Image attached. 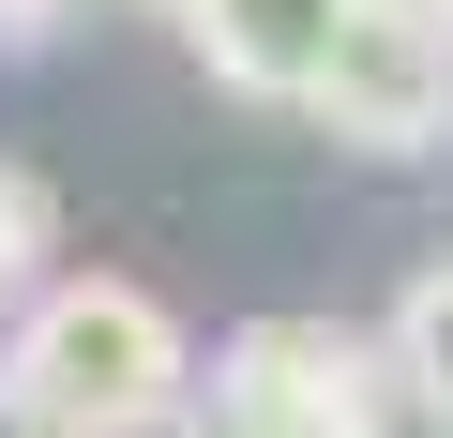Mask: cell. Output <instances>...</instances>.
Returning <instances> with one entry per match:
<instances>
[{
	"label": "cell",
	"mask_w": 453,
	"mask_h": 438,
	"mask_svg": "<svg viewBox=\"0 0 453 438\" xmlns=\"http://www.w3.org/2000/svg\"><path fill=\"white\" fill-rule=\"evenodd\" d=\"M181 393H196V348L121 273H46V303L0 333V408L31 438H166Z\"/></svg>",
	"instance_id": "cell-1"
},
{
	"label": "cell",
	"mask_w": 453,
	"mask_h": 438,
	"mask_svg": "<svg viewBox=\"0 0 453 438\" xmlns=\"http://www.w3.org/2000/svg\"><path fill=\"white\" fill-rule=\"evenodd\" d=\"M211 438H393V363L348 318H242L211 348Z\"/></svg>",
	"instance_id": "cell-2"
},
{
	"label": "cell",
	"mask_w": 453,
	"mask_h": 438,
	"mask_svg": "<svg viewBox=\"0 0 453 438\" xmlns=\"http://www.w3.org/2000/svg\"><path fill=\"white\" fill-rule=\"evenodd\" d=\"M318 121L348 151H438L453 136V16H423V0H363L333 76H318Z\"/></svg>",
	"instance_id": "cell-3"
},
{
	"label": "cell",
	"mask_w": 453,
	"mask_h": 438,
	"mask_svg": "<svg viewBox=\"0 0 453 438\" xmlns=\"http://www.w3.org/2000/svg\"><path fill=\"white\" fill-rule=\"evenodd\" d=\"M348 16H363V0H181L196 61H211L226 91H257V106H318V76H333Z\"/></svg>",
	"instance_id": "cell-4"
},
{
	"label": "cell",
	"mask_w": 453,
	"mask_h": 438,
	"mask_svg": "<svg viewBox=\"0 0 453 438\" xmlns=\"http://www.w3.org/2000/svg\"><path fill=\"white\" fill-rule=\"evenodd\" d=\"M378 363H393V408L408 423H453V257H423L378 318Z\"/></svg>",
	"instance_id": "cell-5"
},
{
	"label": "cell",
	"mask_w": 453,
	"mask_h": 438,
	"mask_svg": "<svg viewBox=\"0 0 453 438\" xmlns=\"http://www.w3.org/2000/svg\"><path fill=\"white\" fill-rule=\"evenodd\" d=\"M31 303H46V181L0 166V333H16Z\"/></svg>",
	"instance_id": "cell-6"
},
{
	"label": "cell",
	"mask_w": 453,
	"mask_h": 438,
	"mask_svg": "<svg viewBox=\"0 0 453 438\" xmlns=\"http://www.w3.org/2000/svg\"><path fill=\"white\" fill-rule=\"evenodd\" d=\"M46 16H76V0H0V46H31Z\"/></svg>",
	"instance_id": "cell-7"
},
{
	"label": "cell",
	"mask_w": 453,
	"mask_h": 438,
	"mask_svg": "<svg viewBox=\"0 0 453 438\" xmlns=\"http://www.w3.org/2000/svg\"><path fill=\"white\" fill-rule=\"evenodd\" d=\"M423 16H453V0H423Z\"/></svg>",
	"instance_id": "cell-8"
},
{
	"label": "cell",
	"mask_w": 453,
	"mask_h": 438,
	"mask_svg": "<svg viewBox=\"0 0 453 438\" xmlns=\"http://www.w3.org/2000/svg\"><path fill=\"white\" fill-rule=\"evenodd\" d=\"M393 438H408V423H393Z\"/></svg>",
	"instance_id": "cell-9"
}]
</instances>
